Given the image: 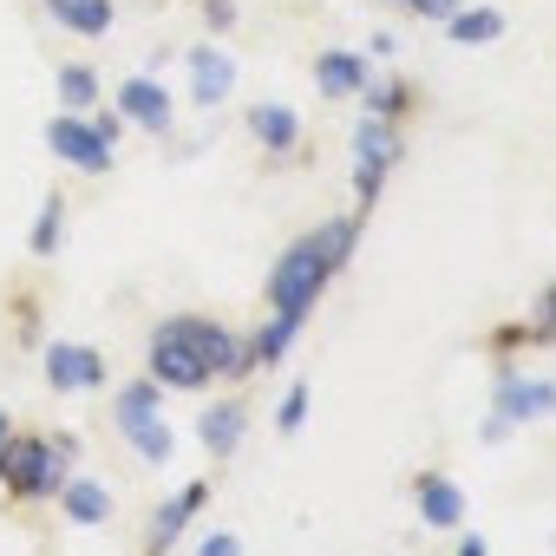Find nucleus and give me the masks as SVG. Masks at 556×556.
<instances>
[{
  "label": "nucleus",
  "mask_w": 556,
  "mask_h": 556,
  "mask_svg": "<svg viewBox=\"0 0 556 556\" xmlns=\"http://www.w3.org/2000/svg\"><path fill=\"white\" fill-rule=\"evenodd\" d=\"M328 275H334L328 249H321L315 236H295L282 255H275V268H268V315L308 328V315H315V302H321V289H328Z\"/></svg>",
  "instance_id": "nucleus-1"
},
{
  "label": "nucleus",
  "mask_w": 556,
  "mask_h": 556,
  "mask_svg": "<svg viewBox=\"0 0 556 556\" xmlns=\"http://www.w3.org/2000/svg\"><path fill=\"white\" fill-rule=\"evenodd\" d=\"M112 419H118V432H125V445L144 458V465H170V426H164V387L144 374V380H131V387H118V400H112Z\"/></svg>",
  "instance_id": "nucleus-2"
},
{
  "label": "nucleus",
  "mask_w": 556,
  "mask_h": 556,
  "mask_svg": "<svg viewBox=\"0 0 556 556\" xmlns=\"http://www.w3.org/2000/svg\"><path fill=\"white\" fill-rule=\"evenodd\" d=\"M66 439H8L0 452V484L14 497H60V484L73 478L66 471Z\"/></svg>",
  "instance_id": "nucleus-3"
},
{
  "label": "nucleus",
  "mask_w": 556,
  "mask_h": 556,
  "mask_svg": "<svg viewBox=\"0 0 556 556\" xmlns=\"http://www.w3.org/2000/svg\"><path fill=\"white\" fill-rule=\"evenodd\" d=\"M400 157H406L400 125H387V118H361V131H354V197H361V210L380 203V184L393 177Z\"/></svg>",
  "instance_id": "nucleus-4"
},
{
  "label": "nucleus",
  "mask_w": 556,
  "mask_h": 556,
  "mask_svg": "<svg viewBox=\"0 0 556 556\" xmlns=\"http://www.w3.org/2000/svg\"><path fill=\"white\" fill-rule=\"evenodd\" d=\"M151 380H157L164 393H203L216 374H210V361L197 354V341H190L177 321H164V328L151 334Z\"/></svg>",
  "instance_id": "nucleus-5"
},
{
  "label": "nucleus",
  "mask_w": 556,
  "mask_h": 556,
  "mask_svg": "<svg viewBox=\"0 0 556 556\" xmlns=\"http://www.w3.org/2000/svg\"><path fill=\"white\" fill-rule=\"evenodd\" d=\"M47 151L66 157V164L86 170V177H105V170H112V144L92 131L86 112H60V118H47Z\"/></svg>",
  "instance_id": "nucleus-6"
},
{
  "label": "nucleus",
  "mask_w": 556,
  "mask_h": 556,
  "mask_svg": "<svg viewBox=\"0 0 556 556\" xmlns=\"http://www.w3.org/2000/svg\"><path fill=\"white\" fill-rule=\"evenodd\" d=\"M112 380L105 354L86 348V341H47V387L53 393H99Z\"/></svg>",
  "instance_id": "nucleus-7"
},
{
  "label": "nucleus",
  "mask_w": 556,
  "mask_h": 556,
  "mask_svg": "<svg viewBox=\"0 0 556 556\" xmlns=\"http://www.w3.org/2000/svg\"><path fill=\"white\" fill-rule=\"evenodd\" d=\"M413 517H419L426 530H465L471 497H465L458 478H445V471H419V478H413Z\"/></svg>",
  "instance_id": "nucleus-8"
},
{
  "label": "nucleus",
  "mask_w": 556,
  "mask_h": 556,
  "mask_svg": "<svg viewBox=\"0 0 556 556\" xmlns=\"http://www.w3.org/2000/svg\"><path fill=\"white\" fill-rule=\"evenodd\" d=\"M249 138H255V151H268V157H295V151H302V112L282 105V99H255V105H249Z\"/></svg>",
  "instance_id": "nucleus-9"
},
{
  "label": "nucleus",
  "mask_w": 556,
  "mask_h": 556,
  "mask_svg": "<svg viewBox=\"0 0 556 556\" xmlns=\"http://www.w3.org/2000/svg\"><path fill=\"white\" fill-rule=\"evenodd\" d=\"M556 413V380L536 374H497V419L523 426V419H549Z\"/></svg>",
  "instance_id": "nucleus-10"
},
{
  "label": "nucleus",
  "mask_w": 556,
  "mask_h": 556,
  "mask_svg": "<svg viewBox=\"0 0 556 556\" xmlns=\"http://www.w3.org/2000/svg\"><path fill=\"white\" fill-rule=\"evenodd\" d=\"M367 79H374V66H367L361 47H328V53L315 60V86H321V99H361Z\"/></svg>",
  "instance_id": "nucleus-11"
},
{
  "label": "nucleus",
  "mask_w": 556,
  "mask_h": 556,
  "mask_svg": "<svg viewBox=\"0 0 556 556\" xmlns=\"http://www.w3.org/2000/svg\"><path fill=\"white\" fill-rule=\"evenodd\" d=\"M118 118H131V125H144L151 138H164L177 112H170V92H164L157 79H144V73H138V79H125V86H118Z\"/></svg>",
  "instance_id": "nucleus-12"
},
{
  "label": "nucleus",
  "mask_w": 556,
  "mask_h": 556,
  "mask_svg": "<svg viewBox=\"0 0 556 556\" xmlns=\"http://www.w3.org/2000/svg\"><path fill=\"white\" fill-rule=\"evenodd\" d=\"M236 92V60L223 53V47H190V99L210 112V105H223Z\"/></svg>",
  "instance_id": "nucleus-13"
},
{
  "label": "nucleus",
  "mask_w": 556,
  "mask_h": 556,
  "mask_svg": "<svg viewBox=\"0 0 556 556\" xmlns=\"http://www.w3.org/2000/svg\"><path fill=\"white\" fill-rule=\"evenodd\" d=\"M203 504H210V478L184 484V491H177V497H170V504L157 510V523H151V536H144V556H164V549H170V543H177V536L190 530V517H197Z\"/></svg>",
  "instance_id": "nucleus-14"
},
{
  "label": "nucleus",
  "mask_w": 556,
  "mask_h": 556,
  "mask_svg": "<svg viewBox=\"0 0 556 556\" xmlns=\"http://www.w3.org/2000/svg\"><path fill=\"white\" fill-rule=\"evenodd\" d=\"M242 432H249V406L242 400H216V406L197 413V439H203L210 458H229L242 445Z\"/></svg>",
  "instance_id": "nucleus-15"
},
{
  "label": "nucleus",
  "mask_w": 556,
  "mask_h": 556,
  "mask_svg": "<svg viewBox=\"0 0 556 556\" xmlns=\"http://www.w3.org/2000/svg\"><path fill=\"white\" fill-rule=\"evenodd\" d=\"M47 14L60 21V27H73L79 40H105L112 34V0H47Z\"/></svg>",
  "instance_id": "nucleus-16"
},
{
  "label": "nucleus",
  "mask_w": 556,
  "mask_h": 556,
  "mask_svg": "<svg viewBox=\"0 0 556 556\" xmlns=\"http://www.w3.org/2000/svg\"><path fill=\"white\" fill-rule=\"evenodd\" d=\"M504 14L497 8H458L452 21H445V34H452V47H497L504 40Z\"/></svg>",
  "instance_id": "nucleus-17"
},
{
  "label": "nucleus",
  "mask_w": 556,
  "mask_h": 556,
  "mask_svg": "<svg viewBox=\"0 0 556 556\" xmlns=\"http://www.w3.org/2000/svg\"><path fill=\"white\" fill-rule=\"evenodd\" d=\"M60 504H66L73 523H112V491L99 478H66L60 484Z\"/></svg>",
  "instance_id": "nucleus-18"
},
{
  "label": "nucleus",
  "mask_w": 556,
  "mask_h": 556,
  "mask_svg": "<svg viewBox=\"0 0 556 556\" xmlns=\"http://www.w3.org/2000/svg\"><path fill=\"white\" fill-rule=\"evenodd\" d=\"M295 321H282V315H268L262 328H255V341H249V374H262V367H282L289 361V348H295Z\"/></svg>",
  "instance_id": "nucleus-19"
},
{
  "label": "nucleus",
  "mask_w": 556,
  "mask_h": 556,
  "mask_svg": "<svg viewBox=\"0 0 556 556\" xmlns=\"http://www.w3.org/2000/svg\"><path fill=\"white\" fill-rule=\"evenodd\" d=\"M60 105H66V112H99V73H92L86 60L60 66Z\"/></svg>",
  "instance_id": "nucleus-20"
},
{
  "label": "nucleus",
  "mask_w": 556,
  "mask_h": 556,
  "mask_svg": "<svg viewBox=\"0 0 556 556\" xmlns=\"http://www.w3.org/2000/svg\"><path fill=\"white\" fill-rule=\"evenodd\" d=\"M361 99H367V118H387V125H400L413 112V86H400V79H380V86L367 79Z\"/></svg>",
  "instance_id": "nucleus-21"
},
{
  "label": "nucleus",
  "mask_w": 556,
  "mask_h": 556,
  "mask_svg": "<svg viewBox=\"0 0 556 556\" xmlns=\"http://www.w3.org/2000/svg\"><path fill=\"white\" fill-rule=\"evenodd\" d=\"M60 236H66V197L53 190L47 210H40V223H34V255H60Z\"/></svg>",
  "instance_id": "nucleus-22"
},
{
  "label": "nucleus",
  "mask_w": 556,
  "mask_h": 556,
  "mask_svg": "<svg viewBox=\"0 0 556 556\" xmlns=\"http://www.w3.org/2000/svg\"><path fill=\"white\" fill-rule=\"evenodd\" d=\"M315 242L328 249V262H334V275H341V268H348V255H354V223H348V216H334V223H321V229H315Z\"/></svg>",
  "instance_id": "nucleus-23"
},
{
  "label": "nucleus",
  "mask_w": 556,
  "mask_h": 556,
  "mask_svg": "<svg viewBox=\"0 0 556 556\" xmlns=\"http://www.w3.org/2000/svg\"><path fill=\"white\" fill-rule=\"evenodd\" d=\"M302 419H308V380H295V387L282 393V413H275V432H282V439H295V432H302Z\"/></svg>",
  "instance_id": "nucleus-24"
},
{
  "label": "nucleus",
  "mask_w": 556,
  "mask_h": 556,
  "mask_svg": "<svg viewBox=\"0 0 556 556\" xmlns=\"http://www.w3.org/2000/svg\"><path fill=\"white\" fill-rule=\"evenodd\" d=\"M197 556H242V536H236V530H210V536L197 543Z\"/></svg>",
  "instance_id": "nucleus-25"
},
{
  "label": "nucleus",
  "mask_w": 556,
  "mask_h": 556,
  "mask_svg": "<svg viewBox=\"0 0 556 556\" xmlns=\"http://www.w3.org/2000/svg\"><path fill=\"white\" fill-rule=\"evenodd\" d=\"M530 334H536V341H556V289H543V302H536V321H530Z\"/></svg>",
  "instance_id": "nucleus-26"
},
{
  "label": "nucleus",
  "mask_w": 556,
  "mask_h": 556,
  "mask_svg": "<svg viewBox=\"0 0 556 556\" xmlns=\"http://www.w3.org/2000/svg\"><path fill=\"white\" fill-rule=\"evenodd\" d=\"M400 8H413L419 21H452V14L465 8V0H400Z\"/></svg>",
  "instance_id": "nucleus-27"
},
{
  "label": "nucleus",
  "mask_w": 556,
  "mask_h": 556,
  "mask_svg": "<svg viewBox=\"0 0 556 556\" xmlns=\"http://www.w3.org/2000/svg\"><path fill=\"white\" fill-rule=\"evenodd\" d=\"M86 118H92V131H99L105 144H118V131H125V118H118V112H86Z\"/></svg>",
  "instance_id": "nucleus-28"
},
{
  "label": "nucleus",
  "mask_w": 556,
  "mask_h": 556,
  "mask_svg": "<svg viewBox=\"0 0 556 556\" xmlns=\"http://www.w3.org/2000/svg\"><path fill=\"white\" fill-rule=\"evenodd\" d=\"M203 14H210V27H229V21H236V0H210Z\"/></svg>",
  "instance_id": "nucleus-29"
},
{
  "label": "nucleus",
  "mask_w": 556,
  "mask_h": 556,
  "mask_svg": "<svg viewBox=\"0 0 556 556\" xmlns=\"http://www.w3.org/2000/svg\"><path fill=\"white\" fill-rule=\"evenodd\" d=\"M458 556H491V543H484L478 530H465V536H458Z\"/></svg>",
  "instance_id": "nucleus-30"
},
{
  "label": "nucleus",
  "mask_w": 556,
  "mask_h": 556,
  "mask_svg": "<svg viewBox=\"0 0 556 556\" xmlns=\"http://www.w3.org/2000/svg\"><path fill=\"white\" fill-rule=\"evenodd\" d=\"M523 341H536L530 328H497V348H523Z\"/></svg>",
  "instance_id": "nucleus-31"
},
{
  "label": "nucleus",
  "mask_w": 556,
  "mask_h": 556,
  "mask_svg": "<svg viewBox=\"0 0 556 556\" xmlns=\"http://www.w3.org/2000/svg\"><path fill=\"white\" fill-rule=\"evenodd\" d=\"M8 439H14V426H8V413H0V452H8Z\"/></svg>",
  "instance_id": "nucleus-32"
},
{
  "label": "nucleus",
  "mask_w": 556,
  "mask_h": 556,
  "mask_svg": "<svg viewBox=\"0 0 556 556\" xmlns=\"http://www.w3.org/2000/svg\"><path fill=\"white\" fill-rule=\"evenodd\" d=\"M393 8H400V0H393Z\"/></svg>",
  "instance_id": "nucleus-33"
}]
</instances>
